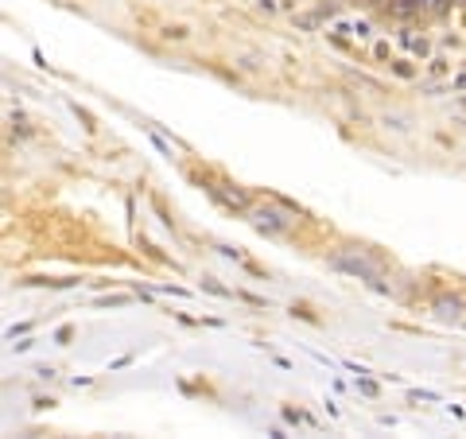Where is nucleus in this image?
Listing matches in <instances>:
<instances>
[{
	"label": "nucleus",
	"mask_w": 466,
	"mask_h": 439,
	"mask_svg": "<svg viewBox=\"0 0 466 439\" xmlns=\"http://www.w3.org/2000/svg\"><path fill=\"white\" fill-rule=\"evenodd\" d=\"M334 268H342V272H350V276H361L365 284L381 288V280H377V268H369L365 261H353V257H334Z\"/></svg>",
	"instance_id": "obj_1"
}]
</instances>
